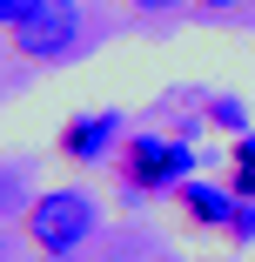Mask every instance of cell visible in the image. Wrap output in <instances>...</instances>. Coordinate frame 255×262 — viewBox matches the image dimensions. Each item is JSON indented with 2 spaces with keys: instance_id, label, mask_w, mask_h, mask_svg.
Segmentation results:
<instances>
[{
  "instance_id": "cell-1",
  "label": "cell",
  "mask_w": 255,
  "mask_h": 262,
  "mask_svg": "<svg viewBox=\"0 0 255 262\" xmlns=\"http://www.w3.org/2000/svg\"><path fill=\"white\" fill-rule=\"evenodd\" d=\"M94 229H101V208H94L87 188H47L27 208V235H34L40 255H74Z\"/></svg>"
},
{
  "instance_id": "cell-2",
  "label": "cell",
  "mask_w": 255,
  "mask_h": 262,
  "mask_svg": "<svg viewBox=\"0 0 255 262\" xmlns=\"http://www.w3.org/2000/svg\"><path fill=\"white\" fill-rule=\"evenodd\" d=\"M7 34H14V47L27 61H61L74 47V34H81V0H34L27 20L7 27Z\"/></svg>"
},
{
  "instance_id": "cell-3",
  "label": "cell",
  "mask_w": 255,
  "mask_h": 262,
  "mask_svg": "<svg viewBox=\"0 0 255 262\" xmlns=\"http://www.w3.org/2000/svg\"><path fill=\"white\" fill-rule=\"evenodd\" d=\"M195 168V148L168 141V135H134L128 141V182L134 188H181Z\"/></svg>"
},
{
  "instance_id": "cell-4",
  "label": "cell",
  "mask_w": 255,
  "mask_h": 262,
  "mask_svg": "<svg viewBox=\"0 0 255 262\" xmlns=\"http://www.w3.org/2000/svg\"><path fill=\"white\" fill-rule=\"evenodd\" d=\"M114 135H121V115H81V121L61 128V155L67 162H101Z\"/></svg>"
},
{
  "instance_id": "cell-5",
  "label": "cell",
  "mask_w": 255,
  "mask_h": 262,
  "mask_svg": "<svg viewBox=\"0 0 255 262\" xmlns=\"http://www.w3.org/2000/svg\"><path fill=\"white\" fill-rule=\"evenodd\" d=\"M181 208L208 229H228L235 222V188H208V182H181Z\"/></svg>"
},
{
  "instance_id": "cell-6",
  "label": "cell",
  "mask_w": 255,
  "mask_h": 262,
  "mask_svg": "<svg viewBox=\"0 0 255 262\" xmlns=\"http://www.w3.org/2000/svg\"><path fill=\"white\" fill-rule=\"evenodd\" d=\"M208 121H215V128H228V135H248V101L215 94V101H208Z\"/></svg>"
},
{
  "instance_id": "cell-7",
  "label": "cell",
  "mask_w": 255,
  "mask_h": 262,
  "mask_svg": "<svg viewBox=\"0 0 255 262\" xmlns=\"http://www.w3.org/2000/svg\"><path fill=\"white\" fill-rule=\"evenodd\" d=\"M228 235H235V242L255 235V195H235V222H228Z\"/></svg>"
},
{
  "instance_id": "cell-8",
  "label": "cell",
  "mask_w": 255,
  "mask_h": 262,
  "mask_svg": "<svg viewBox=\"0 0 255 262\" xmlns=\"http://www.w3.org/2000/svg\"><path fill=\"white\" fill-rule=\"evenodd\" d=\"M27 7H34V0H0V20H7V27H20V20H27Z\"/></svg>"
},
{
  "instance_id": "cell-9",
  "label": "cell",
  "mask_w": 255,
  "mask_h": 262,
  "mask_svg": "<svg viewBox=\"0 0 255 262\" xmlns=\"http://www.w3.org/2000/svg\"><path fill=\"white\" fill-rule=\"evenodd\" d=\"M235 168H255V135H242V148H235Z\"/></svg>"
},
{
  "instance_id": "cell-10",
  "label": "cell",
  "mask_w": 255,
  "mask_h": 262,
  "mask_svg": "<svg viewBox=\"0 0 255 262\" xmlns=\"http://www.w3.org/2000/svg\"><path fill=\"white\" fill-rule=\"evenodd\" d=\"M128 7H141V14H168V7H181V0H128Z\"/></svg>"
},
{
  "instance_id": "cell-11",
  "label": "cell",
  "mask_w": 255,
  "mask_h": 262,
  "mask_svg": "<svg viewBox=\"0 0 255 262\" xmlns=\"http://www.w3.org/2000/svg\"><path fill=\"white\" fill-rule=\"evenodd\" d=\"M195 7H208V14H235V7H248V0H195Z\"/></svg>"
}]
</instances>
